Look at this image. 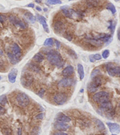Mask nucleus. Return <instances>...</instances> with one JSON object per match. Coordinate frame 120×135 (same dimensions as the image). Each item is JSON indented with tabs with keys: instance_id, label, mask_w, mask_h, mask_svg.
Returning a JSON list of instances; mask_svg holds the SVG:
<instances>
[{
	"instance_id": "obj_15",
	"label": "nucleus",
	"mask_w": 120,
	"mask_h": 135,
	"mask_svg": "<svg viewBox=\"0 0 120 135\" xmlns=\"http://www.w3.org/2000/svg\"><path fill=\"white\" fill-rule=\"evenodd\" d=\"M107 124L109 128L110 131L114 134H118L120 133V126L117 123L107 122Z\"/></svg>"
},
{
	"instance_id": "obj_49",
	"label": "nucleus",
	"mask_w": 120,
	"mask_h": 135,
	"mask_svg": "<svg viewBox=\"0 0 120 135\" xmlns=\"http://www.w3.org/2000/svg\"><path fill=\"white\" fill-rule=\"evenodd\" d=\"M117 37H118V39L120 41V27L119 29H118L117 31Z\"/></svg>"
},
{
	"instance_id": "obj_12",
	"label": "nucleus",
	"mask_w": 120,
	"mask_h": 135,
	"mask_svg": "<svg viewBox=\"0 0 120 135\" xmlns=\"http://www.w3.org/2000/svg\"><path fill=\"white\" fill-rule=\"evenodd\" d=\"M54 30L56 33L60 34L62 33L64 31L65 26L64 23L61 20L56 21L53 25Z\"/></svg>"
},
{
	"instance_id": "obj_10",
	"label": "nucleus",
	"mask_w": 120,
	"mask_h": 135,
	"mask_svg": "<svg viewBox=\"0 0 120 135\" xmlns=\"http://www.w3.org/2000/svg\"><path fill=\"white\" fill-rule=\"evenodd\" d=\"M75 80L73 78L70 77H65V78L62 79L58 82V87L61 88H67L73 86L75 84Z\"/></svg>"
},
{
	"instance_id": "obj_29",
	"label": "nucleus",
	"mask_w": 120,
	"mask_h": 135,
	"mask_svg": "<svg viewBox=\"0 0 120 135\" xmlns=\"http://www.w3.org/2000/svg\"><path fill=\"white\" fill-rule=\"evenodd\" d=\"M116 26V21L114 20H111L110 21V25L108 26V29L111 31V33H114Z\"/></svg>"
},
{
	"instance_id": "obj_50",
	"label": "nucleus",
	"mask_w": 120,
	"mask_h": 135,
	"mask_svg": "<svg viewBox=\"0 0 120 135\" xmlns=\"http://www.w3.org/2000/svg\"><path fill=\"white\" fill-rule=\"evenodd\" d=\"M18 135H22V130H21V129H18Z\"/></svg>"
},
{
	"instance_id": "obj_27",
	"label": "nucleus",
	"mask_w": 120,
	"mask_h": 135,
	"mask_svg": "<svg viewBox=\"0 0 120 135\" xmlns=\"http://www.w3.org/2000/svg\"><path fill=\"white\" fill-rule=\"evenodd\" d=\"M44 55H42L41 53H40V52L35 54L33 57V60L36 62H38V63H41V62H42L44 60Z\"/></svg>"
},
{
	"instance_id": "obj_57",
	"label": "nucleus",
	"mask_w": 120,
	"mask_h": 135,
	"mask_svg": "<svg viewBox=\"0 0 120 135\" xmlns=\"http://www.w3.org/2000/svg\"><path fill=\"white\" fill-rule=\"evenodd\" d=\"M116 1H120V0H116Z\"/></svg>"
},
{
	"instance_id": "obj_25",
	"label": "nucleus",
	"mask_w": 120,
	"mask_h": 135,
	"mask_svg": "<svg viewBox=\"0 0 120 135\" xmlns=\"http://www.w3.org/2000/svg\"><path fill=\"white\" fill-rule=\"evenodd\" d=\"M77 71H78V73L80 80H83L85 76V73L84 70V67L81 64H78V65H77Z\"/></svg>"
},
{
	"instance_id": "obj_3",
	"label": "nucleus",
	"mask_w": 120,
	"mask_h": 135,
	"mask_svg": "<svg viewBox=\"0 0 120 135\" xmlns=\"http://www.w3.org/2000/svg\"><path fill=\"white\" fill-rule=\"evenodd\" d=\"M110 94L106 91H100L93 95L94 101L98 104H101L110 101Z\"/></svg>"
},
{
	"instance_id": "obj_51",
	"label": "nucleus",
	"mask_w": 120,
	"mask_h": 135,
	"mask_svg": "<svg viewBox=\"0 0 120 135\" xmlns=\"http://www.w3.org/2000/svg\"><path fill=\"white\" fill-rule=\"evenodd\" d=\"M36 10H37L38 11H42L41 8L39 7H38V6H37V7H36Z\"/></svg>"
},
{
	"instance_id": "obj_37",
	"label": "nucleus",
	"mask_w": 120,
	"mask_h": 135,
	"mask_svg": "<svg viewBox=\"0 0 120 135\" xmlns=\"http://www.w3.org/2000/svg\"><path fill=\"white\" fill-rule=\"evenodd\" d=\"M110 55V50H108V49H106V50H104L103 53H102V56L104 59H107L108 56Z\"/></svg>"
},
{
	"instance_id": "obj_56",
	"label": "nucleus",
	"mask_w": 120,
	"mask_h": 135,
	"mask_svg": "<svg viewBox=\"0 0 120 135\" xmlns=\"http://www.w3.org/2000/svg\"><path fill=\"white\" fill-rule=\"evenodd\" d=\"M68 1H73V0H68Z\"/></svg>"
},
{
	"instance_id": "obj_31",
	"label": "nucleus",
	"mask_w": 120,
	"mask_h": 135,
	"mask_svg": "<svg viewBox=\"0 0 120 135\" xmlns=\"http://www.w3.org/2000/svg\"><path fill=\"white\" fill-rule=\"evenodd\" d=\"M1 131H2L3 134L4 135H12V130L9 127H5L2 128Z\"/></svg>"
},
{
	"instance_id": "obj_39",
	"label": "nucleus",
	"mask_w": 120,
	"mask_h": 135,
	"mask_svg": "<svg viewBox=\"0 0 120 135\" xmlns=\"http://www.w3.org/2000/svg\"><path fill=\"white\" fill-rule=\"evenodd\" d=\"M64 37L68 41H71L72 39H73L72 36L70 33H65V34H64Z\"/></svg>"
},
{
	"instance_id": "obj_54",
	"label": "nucleus",
	"mask_w": 120,
	"mask_h": 135,
	"mask_svg": "<svg viewBox=\"0 0 120 135\" xmlns=\"http://www.w3.org/2000/svg\"><path fill=\"white\" fill-rule=\"evenodd\" d=\"M111 135H117V134H112Z\"/></svg>"
},
{
	"instance_id": "obj_38",
	"label": "nucleus",
	"mask_w": 120,
	"mask_h": 135,
	"mask_svg": "<svg viewBox=\"0 0 120 135\" xmlns=\"http://www.w3.org/2000/svg\"><path fill=\"white\" fill-rule=\"evenodd\" d=\"M6 20V16L5 15L0 14V23H4Z\"/></svg>"
},
{
	"instance_id": "obj_28",
	"label": "nucleus",
	"mask_w": 120,
	"mask_h": 135,
	"mask_svg": "<svg viewBox=\"0 0 120 135\" xmlns=\"http://www.w3.org/2000/svg\"><path fill=\"white\" fill-rule=\"evenodd\" d=\"M106 9L111 11V13L113 14H116V7L114 6V5L113 4V3H108L107 5V6H106Z\"/></svg>"
},
{
	"instance_id": "obj_20",
	"label": "nucleus",
	"mask_w": 120,
	"mask_h": 135,
	"mask_svg": "<svg viewBox=\"0 0 120 135\" xmlns=\"http://www.w3.org/2000/svg\"><path fill=\"white\" fill-rule=\"evenodd\" d=\"M17 74H18V70L15 68H13L12 70L9 72L8 75V77L9 81L11 83L13 84L15 82L16 78H17Z\"/></svg>"
},
{
	"instance_id": "obj_22",
	"label": "nucleus",
	"mask_w": 120,
	"mask_h": 135,
	"mask_svg": "<svg viewBox=\"0 0 120 135\" xmlns=\"http://www.w3.org/2000/svg\"><path fill=\"white\" fill-rule=\"evenodd\" d=\"M94 123L95 126L100 131H103L106 130V127H105L104 124L100 120L97 119V118H94Z\"/></svg>"
},
{
	"instance_id": "obj_33",
	"label": "nucleus",
	"mask_w": 120,
	"mask_h": 135,
	"mask_svg": "<svg viewBox=\"0 0 120 135\" xmlns=\"http://www.w3.org/2000/svg\"><path fill=\"white\" fill-rule=\"evenodd\" d=\"M101 71H100L99 69L98 68H96L95 69V70H94L93 71V72H91V78L93 79L94 78V77H97V76H99V75H101Z\"/></svg>"
},
{
	"instance_id": "obj_34",
	"label": "nucleus",
	"mask_w": 120,
	"mask_h": 135,
	"mask_svg": "<svg viewBox=\"0 0 120 135\" xmlns=\"http://www.w3.org/2000/svg\"><path fill=\"white\" fill-rule=\"evenodd\" d=\"M39 132H40V128L37 126L34 127L31 130V135H39Z\"/></svg>"
},
{
	"instance_id": "obj_7",
	"label": "nucleus",
	"mask_w": 120,
	"mask_h": 135,
	"mask_svg": "<svg viewBox=\"0 0 120 135\" xmlns=\"http://www.w3.org/2000/svg\"><path fill=\"white\" fill-rule=\"evenodd\" d=\"M60 9L61 10L65 17L68 18V19H74L75 16H80L81 15V13L80 12H77L73 9H70L67 6H62Z\"/></svg>"
},
{
	"instance_id": "obj_8",
	"label": "nucleus",
	"mask_w": 120,
	"mask_h": 135,
	"mask_svg": "<svg viewBox=\"0 0 120 135\" xmlns=\"http://www.w3.org/2000/svg\"><path fill=\"white\" fill-rule=\"evenodd\" d=\"M9 20L12 24L20 29H26L27 28V25L25 23L16 16H10L9 17Z\"/></svg>"
},
{
	"instance_id": "obj_14",
	"label": "nucleus",
	"mask_w": 120,
	"mask_h": 135,
	"mask_svg": "<svg viewBox=\"0 0 120 135\" xmlns=\"http://www.w3.org/2000/svg\"><path fill=\"white\" fill-rule=\"evenodd\" d=\"M54 128L58 131H65L70 128V126L67 124V123L60 122L56 121L54 123Z\"/></svg>"
},
{
	"instance_id": "obj_4",
	"label": "nucleus",
	"mask_w": 120,
	"mask_h": 135,
	"mask_svg": "<svg viewBox=\"0 0 120 135\" xmlns=\"http://www.w3.org/2000/svg\"><path fill=\"white\" fill-rule=\"evenodd\" d=\"M34 77L29 72H24L21 77V84L25 88L31 87L34 82Z\"/></svg>"
},
{
	"instance_id": "obj_42",
	"label": "nucleus",
	"mask_w": 120,
	"mask_h": 135,
	"mask_svg": "<svg viewBox=\"0 0 120 135\" xmlns=\"http://www.w3.org/2000/svg\"><path fill=\"white\" fill-rule=\"evenodd\" d=\"M44 113H40V114H38L37 116H36L35 118H37V119H39V120H41L44 118Z\"/></svg>"
},
{
	"instance_id": "obj_5",
	"label": "nucleus",
	"mask_w": 120,
	"mask_h": 135,
	"mask_svg": "<svg viewBox=\"0 0 120 135\" xmlns=\"http://www.w3.org/2000/svg\"><path fill=\"white\" fill-rule=\"evenodd\" d=\"M16 101L17 104L21 107H26L29 105V98L28 95L24 93H19L16 96Z\"/></svg>"
},
{
	"instance_id": "obj_36",
	"label": "nucleus",
	"mask_w": 120,
	"mask_h": 135,
	"mask_svg": "<svg viewBox=\"0 0 120 135\" xmlns=\"http://www.w3.org/2000/svg\"><path fill=\"white\" fill-rule=\"evenodd\" d=\"M68 53L69 54V55H70L71 57H73V58H74V59L77 58V53H75V51L72 50V49H69V50H68Z\"/></svg>"
},
{
	"instance_id": "obj_47",
	"label": "nucleus",
	"mask_w": 120,
	"mask_h": 135,
	"mask_svg": "<svg viewBox=\"0 0 120 135\" xmlns=\"http://www.w3.org/2000/svg\"><path fill=\"white\" fill-rule=\"evenodd\" d=\"M90 60L91 62H95V60L94 59V58L93 55L90 56Z\"/></svg>"
},
{
	"instance_id": "obj_9",
	"label": "nucleus",
	"mask_w": 120,
	"mask_h": 135,
	"mask_svg": "<svg viewBox=\"0 0 120 135\" xmlns=\"http://www.w3.org/2000/svg\"><path fill=\"white\" fill-rule=\"evenodd\" d=\"M68 100V96L65 93H58L55 94L53 97V100L58 105H62L66 103Z\"/></svg>"
},
{
	"instance_id": "obj_46",
	"label": "nucleus",
	"mask_w": 120,
	"mask_h": 135,
	"mask_svg": "<svg viewBox=\"0 0 120 135\" xmlns=\"http://www.w3.org/2000/svg\"><path fill=\"white\" fill-rule=\"evenodd\" d=\"M26 7H29V8H34L35 5H34V4H33V3H30V4L27 5Z\"/></svg>"
},
{
	"instance_id": "obj_1",
	"label": "nucleus",
	"mask_w": 120,
	"mask_h": 135,
	"mask_svg": "<svg viewBox=\"0 0 120 135\" xmlns=\"http://www.w3.org/2000/svg\"><path fill=\"white\" fill-rule=\"evenodd\" d=\"M46 55L47 60L52 65L61 68L64 65V60L58 51L53 49L50 50L46 53Z\"/></svg>"
},
{
	"instance_id": "obj_11",
	"label": "nucleus",
	"mask_w": 120,
	"mask_h": 135,
	"mask_svg": "<svg viewBox=\"0 0 120 135\" xmlns=\"http://www.w3.org/2000/svg\"><path fill=\"white\" fill-rule=\"evenodd\" d=\"M11 52L18 59L20 60V58L22 56V50L19 45L15 43L12 44L11 46Z\"/></svg>"
},
{
	"instance_id": "obj_43",
	"label": "nucleus",
	"mask_w": 120,
	"mask_h": 135,
	"mask_svg": "<svg viewBox=\"0 0 120 135\" xmlns=\"http://www.w3.org/2000/svg\"><path fill=\"white\" fill-rule=\"evenodd\" d=\"M5 113V109L2 106H0V115H3Z\"/></svg>"
},
{
	"instance_id": "obj_41",
	"label": "nucleus",
	"mask_w": 120,
	"mask_h": 135,
	"mask_svg": "<svg viewBox=\"0 0 120 135\" xmlns=\"http://www.w3.org/2000/svg\"><path fill=\"white\" fill-rule=\"evenodd\" d=\"M93 57L95 60H100L102 58L100 54H95V55H93Z\"/></svg>"
},
{
	"instance_id": "obj_23",
	"label": "nucleus",
	"mask_w": 120,
	"mask_h": 135,
	"mask_svg": "<svg viewBox=\"0 0 120 135\" xmlns=\"http://www.w3.org/2000/svg\"><path fill=\"white\" fill-rule=\"evenodd\" d=\"M24 17H25L29 22H30L31 23L33 24L36 21L35 16L30 12H27L24 13Z\"/></svg>"
},
{
	"instance_id": "obj_16",
	"label": "nucleus",
	"mask_w": 120,
	"mask_h": 135,
	"mask_svg": "<svg viewBox=\"0 0 120 135\" xmlns=\"http://www.w3.org/2000/svg\"><path fill=\"white\" fill-rule=\"evenodd\" d=\"M55 120L57 121H60V122L64 123H68L71 121V119L70 117L67 116V115L64 114L63 113H59L57 115V116H56Z\"/></svg>"
},
{
	"instance_id": "obj_21",
	"label": "nucleus",
	"mask_w": 120,
	"mask_h": 135,
	"mask_svg": "<svg viewBox=\"0 0 120 135\" xmlns=\"http://www.w3.org/2000/svg\"><path fill=\"white\" fill-rule=\"evenodd\" d=\"M28 68L32 71H33L35 73H39L41 72V68L37 63H34V62H30L28 64Z\"/></svg>"
},
{
	"instance_id": "obj_6",
	"label": "nucleus",
	"mask_w": 120,
	"mask_h": 135,
	"mask_svg": "<svg viewBox=\"0 0 120 135\" xmlns=\"http://www.w3.org/2000/svg\"><path fill=\"white\" fill-rule=\"evenodd\" d=\"M106 70L111 77L120 76V66L112 62H108L106 64Z\"/></svg>"
},
{
	"instance_id": "obj_32",
	"label": "nucleus",
	"mask_w": 120,
	"mask_h": 135,
	"mask_svg": "<svg viewBox=\"0 0 120 135\" xmlns=\"http://www.w3.org/2000/svg\"><path fill=\"white\" fill-rule=\"evenodd\" d=\"M54 41L52 38H48L45 40L44 43V45L45 46H52L54 44Z\"/></svg>"
},
{
	"instance_id": "obj_40",
	"label": "nucleus",
	"mask_w": 120,
	"mask_h": 135,
	"mask_svg": "<svg viewBox=\"0 0 120 135\" xmlns=\"http://www.w3.org/2000/svg\"><path fill=\"white\" fill-rule=\"evenodd\" d=\"M44 94H45V90H44V89H41V90H39V91L37 93V94L41 97H43Z\"/></svg>"
},
{
	"instance_id": "obj_52",
	"label": "nucleus",
	"mask_w": 120,
	"mask_h": 135,
	"mask_svg": "<svg viewBox=\"0 0 120 135\" xmlns=\"http://www.w3.org/2000/svg\"><path fill=\"white\" fill-rule=\"evenodd\" d=\"M35 1L37 3H38V4H39V3H41L42 2V0H35Z\"/></svg>"
},
{
	"instance_id": "obj_17",
	"label": "nucleus",
	"mask_w": 120,
	"mask_h": 135,
	"mask_svg": "<svg viewBox=\"0 0 120 135\" xmlns=\"http://www.w3.org/2000/svg\"><path fill=\"white\" fill-rule=\"evenodd\" d=\"M86 39L87 40V42L93 46L100 47L103 45V43L98 39L95 38V37H87Z\"/></svg>"
},
{
	"instance_id": "obj_35",
	"label": "nucleus",
	"mask_w": 120,
	"mask_h": 135,
	"mask_svg": "<svg viewBox=\"0 0 120 135\" xmlns=\"http://www.w3.org/2000/svg\"><path fill=\"white\" fill-rule=\"evenodd\" d=\"M47 3L50 5L61 4L62 1L61 0H47Z\"/></svg>"
},
{
	"instance_id": "obj_19",
	"label": "nucleus",
	"mask_w": 120,
	"mask_h": 135,
	"mask_svg": "<svg viewBox=\"0 0 120 135\" xmlns=\"http://www.w3.org/2000/svg\"><path fill=\"white\" fill-rule=\"evenodd\" d=\"M85 1L87 6L90 9H94V8L98 7L101 3L100 0H85Z\"/></svg>"
},
{
	"instance_id": "obj_53",
	"label": "nucleus",
	"mask_w": 120,
	"mask_h": 135,
	"mask_svg": "<svg viewBox=\"0 0 120 135\" xmlns=\"http://www.w3.org/2000/svg\"><path fill=\"white\" fill-rule=\"evenodd\" d=\"M44 11H48V9H44Z\"/></svg>"
},
{
	"instance_id": "obj_48",
	"label": "nucleus",
	"mask_w": 120,
	"mask_h": 135,
	"mask_svg": "<svg viewBox=\"0 0 120 135\" xmlns=\"http://www.w3.org/2000/svg\"><path fill=\"white\" fill-rule=\"evenodd\" d=\"M4 68V64L1 60H0V70H2Z\"/></svg>"
},
{
	"instance_id": "obj_26",
	"label": "nucleus",
	"mask_w": 120,
	"mask_h": 135,
	"mask_svg": "<svg viewBox=\"0 0 120 135\" xmlns=\"http://www.w3.org/2000/svg\"><path fill=\"white\" fill-rule=\"evenodd\" d=\"M99 87H98L96 85L94 84L93 82H90L88 84V86H87V90H88V91H89L90 93H95L98 90V89Z\"/></svg>"
},
{
	"instance_id": "obj_13",
	"label": "nucleus",
	"mask_w": 120,
	"mask_h": 135,
	"mask_svg": "<svg viewBox=\"0 0 120 135\" xmlns=\"http://www.w3.org/2000/svg\"><path fill=\"white\" fill-rule=\"evenodd\" d=\"M36 17H37V19L38 20V21L40 23V24H41L43 27V29L44 30V31L47 33H50V30H49L48 26L47 21L45 20V18L42 16H40L38 14H36Z\"/></svg>"
},
{
	"instance_id": "obj_45",
	"label": "nucleus",
	"mask_w": 120,
	"mask_h": 135,
	"mask_svg": "<svg viewBox=\"0 0 120 135\" xmlns=\"http://www.w3.org/2000/svg\"><path fill=\"white\" fill-rule=\"evenodd\" d=\"M53 135H68L67 133L64 132H62V131H58V132H55L54 133Z\"/></svg>"
},
{
	"instance_id": "obj_2",
	"label": "nucleus",
	"mask_w": 120,
	"mask_h": 135,
	"mask_svg": "<svg viewBox=\"0 0 120 135\" xmlns=\"http://www.w3.org/2000/svg\"><path fill=\"white\" fill-rule=\"evenodd\" d=\"M100 109L102 113H105L108 117H113L115 115V110L110 101L100 104Z\"/></svg>"
},
{
	"instance_id": "obj_30",
	"label": "nucleus",
	"mask_w": 120,
	"mask_h": 135,
	"mask_svg": "<svg viewBox=\"0 0 120 135\" xmlns=\"http://www.w3.org/2000/svg\"><path fill=\"white\" fill-rule=\"evenodd\" d=\"M8 103L7 97L5 95H2L0 96V105L2 106H5Z\"/></svg>"
},
{
	"instance_id": "obj_24",
	"label": "nucleus",
	"mask_w": 120,
	"mask_h": 135,
	"mask_svg": "<svg viewBox=\"0 0 120 135\" xmlns=\"http://www.w3.org/2000/svg\"><path fill=\"white\" fill-rule=\"evenodd\" d=\"M7 56L8 57L9 61H10L11 63L13 64V65H15V64H17L18 62H19V60H20L15 56L11 53V51L7 52Z\"/></svg>"
},
{
	"instance_id": "obj_44",
	"label": "nucleus",
	"mask_w": 120,
	"mask_h": 135,
	"mask_svg": "<svg viewBox=\"0 0 120 135\" xmlns=\"http://www.w3.org/2000/svg\"><path fill=\"white\" fill-rule=\"evenodd\" d=\"M55 46H56V47H57V49H59L60 47V46H61V43L60 42H59L58 40H55Z\"/></svg>"
},
{
	"instance_id": "obj_18",
	"label": "nucleus",
	"mask_w": 120,
	"mask_h": 135,
	"mask_svg": "<svg viewBox=\"0 0 120 135\" xmlns=\"http://www.w3.org/2000/svg\"><path fill=\"white\" fill-rule=\"evenodd\" d=\"M74 73V68L71 65L67 66L62 71V75L64 77H70Z\"/></svg>"
},
{
	"instance_id": "obj_55",
	"label": "nucleus",
	"mask_w": 120,
	"mask_h": 135,
	"mask_svg": "<svg viewBox=\"0 0 120 135\" xmlns=\"http://www.w3.org/2000/svg\"><path fill=\"white\" fill-rule=\"evenodd\" d=\"M1 77H0V80H1Z\"/></svg>"
}]
</instances>
